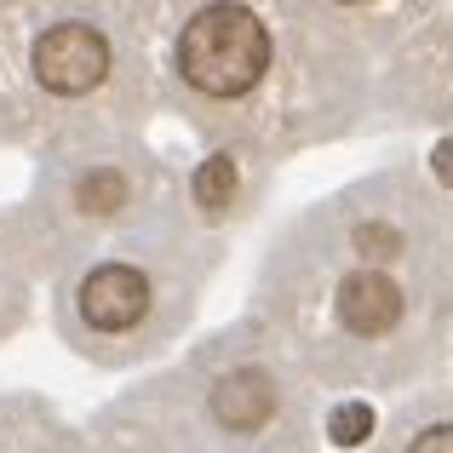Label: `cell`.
Segmentation results:
<instances>
[{
	"label": "cell",
	"instance_id": "obj_1",
	"mask_svg": "<svg viewBox=\"0 0 453 453\" xmlns=\"http://www.w3.org/2000/svg\"><path fill=\"white\" fill-rule=\"evenodd\" d=\"M265 64H270V35L247 6L219 0V6L196 12V18L184 23L178 69H184V81L196 92H207V98H242V92H253L258 75H265Z\"/></svg>",
	"mask_w": 453,
	"mask_h": 453
},
{
	"label": "cell",
	"instance_id": "obj_2",
	"mask_svg": "<svg viewBox=\"0 0 453 453\" xmlns=\"http://www.w3.org/2000/svg\"><path fill=\"white\" fill-rule=\"evenodd\" d=\"M110 69V41L87 23H58L35 41V81L58 98H81L92 92Z\"/></svg>",
	"mask_w": 453,
	"mask_h": 453
},
{
	"label": "cell",
	"instance_id": "obj_3",
	"mask_svg": "<svg viewBox=\"0 0 453 453\" xmlns=\"http://www.w3.org/2000/svg\"><path fill=\"white\" fill-rule=\"evenodd\" d=\"M150 310V281L127 265H104L81 281V316L98 333H121Z\"/></svg>",
	"mask_w": 453,
	"mask_h": 453
},
{
	"label": "cell",
	"instance_id": "obj_4",
	"mask_svg": "<svg viewBox=\"0 0 453 453\" xmlns=\"http://www.w3.org/2000/svg\"><path fill=\"white\" fill-rule=\"evenodd\" d=\"M402 316V288L385 276V270H350V276L339 281V321L350 333H362V339H379V333H390Z\"/></svg>",
	"mask_w": 453,
	"mask_h": 453
},
{
	"label": "cell",
	"instance_id": "obj_5",
	"mask_svg": "<svg viewBox=\"0 0 453 453\" xmlns=\"http://www.w3.org/2000/svg\"><path fill=\"white\" fill-rule=\"evenodd\" d=\"M270 408H276V390H270V379L258 367H235V373H224L212 385V419L224 431H258L270 419Z\"/></svg>",
	"mask_w": 453,
	"mask_h": 453
},
{
	"label": "cell",
	"instance_id": "obj_6",
	"mask_svg": "<svg viewBox=\"0 0 453 453\" xmlns=\"http://www.w3.org/2000/svg\"><path fill=\"white\" fill-rule=\"evenodd\" d=\"M230 196H235V166H230V155H212V161H201V166H196V201H201L207 212H219Z\"/></svg>",
	"mask_w": 453,
	"mask_h": 453
},
{
	"label": "cell",
	"instance_id": "obj_7",
	"mask_svg": "<svg viewBox=\"0 0 453 453\" xmlns=\"http://www.w3.org/2000/svg\"><path fill=\"white\" fill-rule=\"evenodd\" d=\"M327 436L339 448H356V442H367L373 436V408H362V402H344V408H333V419H327Z\"/></svg>",
	"mask_w": 453,
	"mask_h": 453
},
{
	"label": "cell",
	"instance_id": "obj_8",
	"mask_svg": "<svg viewBox=\"0 0 453 453\" xmlns=\"http://www.w3.org/2000/svg\"><path fill=\"white\" fill-rule=\"evenodd\" d=\"M127 201V178L121 173H92L87 184H81V207L87 212H115Z\"/></svg>",
	"mask_w": 453,
	"mask_h": 453
},
{
	"label": "cell",
	"instance_id": "obj_9",
	"mask_svg": "<svg viewBox=\"0 0 453 453\" xmlns=\"http://www.w3.org/2000/svg\"><path fill=\"white\" fill-rule=\"evenodd\" d=\"M356 247H362L367 258H390V253H402V235L390 230V224H362V230H356Z\"/></svg>",
	"mask_w": 453,
	"mask_h": 453
},
{
	"label": "cell",
	"instance_id": "obj_10",
	"mask_svg": "<svg viewBox=\"0 0 453 453\" xmlns=\"http://www.w3.org/2000/svg\"><path fill=\"white\" fill-rule=\"evenodd\" d=\"M408 453H453V425H431Z\"/></svg>",
	"mask_w": 453,
	"mask_h": 453
},
{
	"label": "cell",
	"instance_id": "obj_11",
	"mask_svg": "<svg viewBox=\"0 0 453 453\" xmlns=\"http://www.w3.org/2000/svg\"><path fill=\"white\" fill-rule=\"evenodd\" d=\"M431 166H436V178H442V184L453 189V138H442V144L431 150Z\"/></svg>",
	"mask_w": 453,
	"mask_h": 453
},
{
	"label": "cell",
	"instance_id": "obj_12",
	"mask_svg": "<svg viewBox=\"0 0 453 453\" xmlns=\"http://www.w3.org/2000/svg\"><path fill=\"white\" fill-rule=\"evenodd\" d=\"M339 6H356V0H339Z\"/></svg>",
	"mask_w": 453,
	"mask_h": 453
}]
</instances>
